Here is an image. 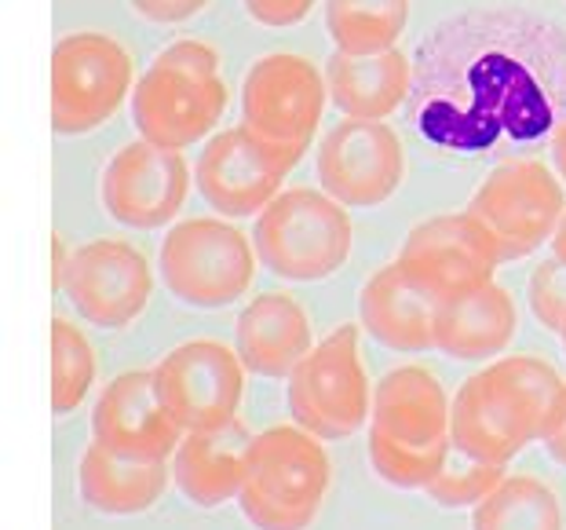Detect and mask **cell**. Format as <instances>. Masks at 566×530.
<instances>
[{
	"label": "cell",
	"instance_id": "1",
	"mask_svg": "<svg viewBox=\"0 0 566 530\" xmlns=\"http://www.w3.org/2000/svg\"><path fill=\"white\" fill-rule=\"evenodd\" d=\"M406 114L446 158H534L566 122V33L526 8L442 19L413 52Z\"/></svg>",
	"mask_w": 566,
	"mask_h": 530
},
{
	"label": "cell",
	"instance_id": "2",
	"mask_svg": "<svg viewBox=\"0 0 566 530\" xmlns=\"http://www.w3.org/2000/svg\"><path fill=\"white\" fill-rule=\"evenodd\" d=\"M450 395L424 366H399L373 388L369 465L384 484L424 490L439 476L450 436Z\"/></svg>",
	"mask_w": 566,
	"mask_h": 530
},
{
	"label": "cell",
	"instance_id": "3",
	"mask_svg": "<svg viewBox=\"0 0 566 530\" xmlns=\"http://www.w3.org/2000/svg\"><path fill=\"white\" fill-rule=\"evenodd\" d=\"M220 55L205 41H176L132 89V122L139 139L165 150H187L220 125L227 111Z\"/></svg>",
	"mask_w": 566,
	"mask_h": 530
},
{
	"label": "cell",
	"instance_id": "4",
	"mask_svg": "<svg viewBox=\"0 0 566 530\" xmlns=\"http://www.w3.org/2000/svg\"><path fill=\"white\" fill-rule=\"evenodd\" d=\"M333 487L322 439L300 425H274L252 439L238 509L256 530H307Z\"/></svg>",
	"mask_w": 566,
	"mask_h": 530
},
{
	"label": "cell",
	"instance_id": "5",
	"mask_svg": "<svg viewBox=\"0 0 566 530\" xmlns=\"http://www.w3.org/2000/svg\"><path fill=\"white\" fill-rule=\"evenodd\" d=\"M260 263L285 282L333 279L352 257V216L315 187H289L252 224Z\"/></svg>",
	"mask_w": 566,
	"mask_h": 530
},
{
	"label": "cell",
	"instance_id": "6",
	"mask_svg": "<svg viewBox=\"0 0 566 530\" xmlns=\"http://www.w3.org/2000/svg\"><path fill=\"white\" fill-rule=\"evenodd\" d=\"M256 246L227 220L176 224L161 242V282L179 304L216 311L249 293L256 279Z\"/></svg>",
	"mask_w": 566,
	"mask_h": 530
},
{
	"label": "cell",
	"instance_id": "7",
	"mask_svg": "<svg viewBox=\"0 0 566 530\" xmlns=\"http://www.w3.org/2000/svg\"><path fill=\"white\" fill-rule=\"evenodd\" d=\"M293 420L322 443L355 436L373 414L369 377L358 355V326H336L289 373Z\"/></svg>",
	"mask_w": 566,
	"mask_h": 530
},
{
	"label": "cell",
	"instance_id": "8",
	"mask_svg": "<svg viewBox=\"0 0 566 530\" xmlns=\"http://www.w3.org/2000/svg\"><path fill=\"white\" fill-rule=\"evenodd\" d=\"M468 212L497 242L501 260H523L552 242L566 216V190L545 162L512 158L490 168L468 201Z\"/></svg>",
	"mask_w": 566,
	"mask_h": 530
},
{
	"label": "cell",
	"instance_id": "9",
	"mask_svg": "<svg viewBox=\"0 0 566 530\" xmlns=\"http://www.w3.org/2000/svg\"><path fill=\"white\" fill-rule=\"evenodd\" d=\"M132 84V55L106 33H66L52 52V128L84 136L122 111Z\"/></svg>",
	"mask_w": 566,
	"mask_h": 530
},
{
	"label": "cell",
	"instance_id": "10",
	"mask_svg": "<svg viewBox=\"0 0 566 530\" xmlns=\"http://www.w3.org/2000/svg\"><path fill=\"white\" fill-rule=\"evenodd\" d=\"M300 162L304 150L279 147L249 125H234L205 143L195 165V184L216 212L242 220V216H260L282 195L285 176Z\"/></svg>",
	"mask_w": 566,
	"mask_h": 530
},
{
	"label": "cell",
	"instance_id": "11",
	"mask_svg": "<svg viewBox=\"0 0 566 530\" xmlns=\"http://www.w3.org/2000/svg\"><path fill=\"white\" fill-rule=\"evenodd\" d=\"M329 84L304 55L271 52L249 66L242 81V125L279 147L311 150L318 136Z\"/></svg>",
	"mask_w": 566,
	"mask_h": 530
},
{
	"label": "cell",
	"instance_id": "12",
	"mask_svg": "<svg viewBox=\"0 0 566 530\" xmlns=\"http://www.w3.org/2000/svg\"><path fill=\"white\" fill-rule=\"evenodd\" d=\"M245 373L249 370L234 347L220 341H187L154 366V384L168 417L187 436V432L216 428L238 417Z\"/></svg>",
	"mask_w": 566,
	"mask_h": 530
},
{
	"label": "cell",
	"instance_id": "13",
	"mask_svg": "<svg viewBox=\"0 0 566 530\" xmlns=\"http://www.w3.org/2000/svg\"><path fill=\"white\" fill-rule=\"evenodd\" d=\"M318 184L344 209H373L402 187L406 150L388 122L344 117L325 132L318 162Z\"/></svg>",
	"mask_w": 566,
	"mask_h": 530
},
{
	"label": "cell",
	"instance_id": "14",
	"mask_svg": "<svg viewBox=\"0 0 566 530\" xmlns=\"http://www.w3.org/2000/svg\"><path fill=\"white\" fill-rule=\"evenodd\" d=\"M63 293L88 326L125 330L150 308V260L125 238H95L70 252Z\"/></svg>",
	"mask_w": 566,
	"mask_h": 530
},
{
	"label": "cell",
	"instance_id": "15",
	"mask_svg": "<svg viewBox=\"0 0 566 530\" xmlns=\"http://www.w3.org/2000/svg\"><path fill=\"white\" fill-rule=\"evenodd\" d=\"M395 260L402 263L409 279L431 289L439 300L493 282V271L504 263L497 242L468 209L417 224Z\"/></svg>",
	"mask_w": 566,
	"mask_h": 530
},
{
	"label": "cell",
	"instance_id": "16",
	"mask_svg": "<svg viewBox=\"0 0 566 530\" xmlns=\"http://www.w3.org/2000/svg\"><path fill=\"white\" fill-rule=\"evenodd\" d=\"M190 190L184 150L136 139L111 158L103 173V209L132 231H158L179 216Z\"/></svg>",
	"mask_w": 566,
	"mask_h": 530
},
{
	"label": "cell",
	"instance_id": "17",
	"mask_svg": "<svg viewBox=\"0 0 566 530\" xmlns=\"http://www.w3.org/2000/svg\"><path fill=\"white\" fill-rule=\"evenodd\" d=\"M92 439L117 454L172 461L184 428L168 417L154 370H128L106 384L92 409Z\"/></svg>",
	"mask_w": 566,
	"mask_h": 530
},
{
	"label": "cell",
	"instance_id": "18",
	"mask_svg": "<svg viewBox=\"0 0 566 530\" xmlns=\"http://www.w3.org/2000/svg\"><path fill=\"white\" fill-rule=\"evenodd\" d=\"M252 439L256 436L245 428L242 417L216 428L187 432L168 461L179 493L198 509H220L227 501H238L245 487Z\"/></svg>",
	"mask_w": 566,
	"mask_h": 530
},
{
	"label": "cell",
	"instance_id": "19",
	"mask_svg": "<svg viewBox=\"0 0 566 530\" xmlns=\"http://www.w3.org/2000/svg\"><path fill=\"white\" fill-rule=\"evenodd\" d=\"M439 297L409 279L399 260L373 271L358 293V322L377 344L402 355H420L436 347Z\"/></svg>",
	"mask_w": 566,
	"mask_h": 530
},
{
	"label": "cell",
	"instance_id": "20",
	"mask_svg": "<svg viewBox=\"0 0 566 530\" xmlns=\"http://www.w3.org/2000/svg\"><path fill=\"white\" fill-rule=\"evenodd\" d=\"M315 347L311 341V319L300 308V300L289 293H263L252 297L238 315L234 326V352L256 377H289L307 352Z\"/></svg>",
	"mask_w": 566,
	"mask_h": 530
},
{
	"label": "cell",
	"instance_id": "21",
	"mask_svg": "<svg viewBox=\"0 0 566 530\" xmlns=\"http://www.w3.org/2000/svg\"><path fill=\"white\" fill-rule=\"evenodd\" d=\"M515 322H520V311H515V300L504 285L486 282L464 289V293L439 300L436 352L461 358V363L497 358L512 344Z\"/></svg>",
	"mask_w": 566,
	"mask_h": 530
},
{
	"label": "cell",
	"instance_id": "22",
	"mask_svg": "<svg viewBox=\"0 0 566 530\" xmlns=\"http://www.w3.org/2000/svg\"><path fill=\"white\" fill-rule=\"evenodd\" d=\"M172 479V465L154 457L117 454L103 443H88L77 465V490L88 509L103 516H139L161 501Z\"/></svg>",
	"mask_w": 566,
	"mask_h": 530
},
{
	"label": "cell",
	"instance_id": "23",
	"mask_svg": "<svg viewBox=\"0 0 566 530\" xmlns=\"http://www.w3.org/2000/svg\"><path fill=\"white\" fill-rule=\"evenodd\" d=\"M409 81H413V59L402 55L399 48L380 55L336 52L325 63L333 106L344 117H358V122H388L399 106H406Z\"/></svg>",
	"mask_w": 566,
	"mask_h": 530
},
{
	"label": "cell",
	"instance_id": "24",
	"mask_svg": "<svg viewBox=\"0 0 566 530\" xmlns=\"http://www.w3.org/2000/svg\"><path fill=\"white\" fill-rule=\"evenodd\" d=\"M450 436L453 447L479 457V461L509 465L523 447H530L520 420L509 414L501 395L490 388L483 373L468 377L450 406Z\"/></svg>",
	"mask_w": 566,
	"mask_h": 530
},
{
	"label": "cell",
	"instance_id": "25",
	"mask_svg": "<svg viewBox=\"0 0 566 530\" xmlns=\"http://www.w3.org/2000/svg\"><path fill=\"white\" fill-rule=\"evenodd\" d=\"M490 388L501 395V403L509 406V414L520 420L530 443H541L552 414L566 392V381L537 355H509L497 358L493 366L483 370Z\"/></svg>",
	"mask_w": 566,
	"mask_h": 530
},
{
	"label": "cell",
	"instance_id": "26",
	"mask_svg": "<svg viewBox=\"0 0 566 530\" xmlns=\"http://www.w3.org/2000/svg\"><path fill=\"white\" fill-rule=\"evenodd\" d=\"M409 27V0H325V30L344 55L391 52Z\"/></svg>",
	"mask_w": 566,
	"mask_h": 530
},
{
	"label": "cell",
	"instance_id": "27",
	"mask_svg": "<svg viewBox=\"0 0 566 530\" xmlns=\"http://www.w3.org/2000/svg\"><path fill=\"white\" fill-rule=\"evenodd\" d=\"M472 530H563L556 490L537 476H504L486 501L475 505Z\"/></svg>",
	"mask_w": 566,
	"mask_h": 530
},
{
	"label": "cell",
	"instance_id": "28",
	"mask_svg": "<svg viewBox=\"0 0 566 530\" xmlns=\"http://www.w3.org/2000/svg\"><path fill=\"white\" fill-rule=\"evenodd\" d=\"M95 347L74 322L52 319V409L59 417L74 414L95 384Z\"/></svg>",
	"mask_w": 566,
	"mask_h": 530
},
{
	"label": "cell",
	"instance_id": "29",
	"mask_svg": "<svg viewBox=\"0 0 566 530\" xmlns=\"http://www.w3.org/2000/svg\"><path fill=\"white\" fill-rule=\"evenodd\" d=\"M501 479H504V465L479 461V457L450 447L439 476L424 487V493L439 509H475L479 501H486L501 487Z\"/></svg>",
	"mask_w": 566,
	"mask_h": 530
},
{
	"label": "cell",
	"instance_id": "30",
	"mask_svg": "<svg viewBox=\"0 0 566 530\" xmlns=\"http://www.w3.org/2000/svg\"><path fill=\"white\" fill-rule=\"evenodd\" d=\"M530 311L545 330L563 333L566 326V268L552 257L530 274Z\"/></svg>",
	"mask_w": 566,
	"mask_h": 530
},
{
	"label": "cell",
	"instance_id": "31",
	"mask_svg": "<svg viewBox=\"0 0 566 530\" xmlns=\"http://www.w3.org/2000/svg\"><path fill=\"white\" fill-rule=\"evenodd\" d=\"M249 19L260 22L268 30H289V27H300L311 11H315L318 0H242Z\"/></svg>",
	"mask_w": 566,
	"mask_h": 530
},
{
	"label": "cell",
	"instance_id": "32",
	"mask_svg": "<svg viewBox=\"0 0 566 530\" xmlns=\"http://www.w3.org/2000/svg\"><path fill=\"white\" fill-rule=\"evenodd\" d=\"M128 4L139 19L158 22V27H176V22H187L205 11L209 0H128Z\"/></svg>",
	"mask_w": 566,
	"mask_h": 530
},
{
	"label": "cell",
	"instance_id": "33",
	"mask_svg": "<svg viewBox=\"0 0 566 530\" xmlns=\"http://www.w3.org/2000/svg\"><path fill=\"white\" fill-rule=\"evenodd\" d=\"M541 443H545V450H548L552 461L566 468V392H563V399L556 406V414H552V420H548V428H545V436H541Z\"/></svg>",
	"mask_w": 566,
	"mask_h": 530
},
{
	"label": "cell",
	"instance_id": "34",
	"mask_svg": "<svg viewBox=\"0 0 566 530\" xmlns=\"http://www.w3.org/2000/svg\"><path fill=\"white\" fill-rule=\"evenodd\" d=\"M548 150H552V162H556V173H559V179H566V122L556 128V136H552Z\"/></svg>",
	"mask_w": 566,
	"mask_h": 530
},
{
	"label": "cell",
	"instance_id": "35",
	"mask_svg": "<svg viewBox=\"0 0 566 530\" xmlns=\"http://www.w3.org/2000/svg\"><path fill=\"white\" fill-rule=\"evenodd\" d=\"M552 257H556L563 268H566V216L559 220V227H556V235H552Z\"/></svg>",
	"mask_w": 566,
	"mask_h": 530
},
{
	"label": "cell",
	"instance_id": "36",
	"mask_svg": "<svg viewBox=\"0 0 566 530\" xmlns=\"http://www.w3.org/2000/svg\"><path fill=\"white\" fill-rule=\"evenodd\" d=\"M559 336H563V352H566V326H563V333H559Z\"/></svg>",
	"mask_w": 566,
	"mask_h": 530
}]
</instances>
